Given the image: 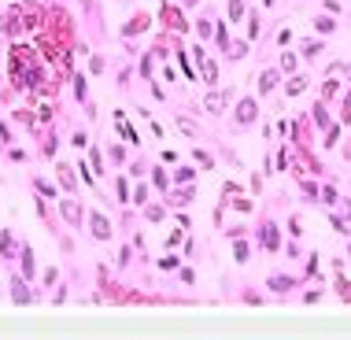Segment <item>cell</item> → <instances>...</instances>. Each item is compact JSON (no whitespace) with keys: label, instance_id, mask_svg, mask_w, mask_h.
I'll use <instances>...</instances> for the list:
<instances>
[{"label":"cell","instance_id":"obj_1","mask_svg":"<svg viewBox=\"0 0 351 340\" xmlns=\"http://www.w3.org/2000/svg\"><path fill=\"white\" fill-rule=\"evenodd\" d=\"M255 115H259V104H255L251 96L237 104V122H255Z\"/></svg>","mask_w":351,"mask_h":340},{"label":"cell","instance_id":"obj_2","mask_svg":"<svg viewBox=\"0 0 351 340\" xmlns=\"http://www.w3.org/2000/svg\"><path fill=\"white\" fill-rule=\"evenodd\" d=\"M59 211H63V218H67V222L82 226V204H78V200H63V204H59Z\"/></svg>","mask_w":351,"mask_h":340},{"label":"cell","instance_id":"obj_3","mask_svg":"<svg viewBox=\"0 0 351 340\" xmlns=\"http://www.w3.org/2000/svg\"><path fill=\"white\" fill-rule=\"evenodd\" d=\"M89 226H92V237H96V241H108V237H111V226H108V218H104V215H92Z\"/></svg>","mask_w":351,"mask_h":340},{"label":"cell","instance_id":"obj_4","mask_svg":"<svg viewBox=\"0 0 351 340\" xmlns=\"http://www.w3.org/2000/svg\"><path fill=\"white\" fill-rule=\"evenodd\" d=\"M148 23H152V19H148V15H144V11H141V15H133V19H130V23L122 26V33H126V37H133V33L148 30Z\"/></svg>","mask_w":351,"mask_h":340},{"label":"cell","instance_id":"obj_5","mask_svg":"<svg viewBox=\"0 0 351 340\" xmlns=\"http://www.w3.org/2000/svg\"><path fill=\"white\" fill-rule=\"evenodd\" d=\"M277 85V70H263L259 74V92H270Z\"/></svg>","mask_w":351,"mask_h":340},{"label":"cell","instance_id":"obj_6","mask_svg":"<svg viewBox=\"0 0 351 340\" xmlns=\"http://www.w3.org/2000/svg\"><path fill=\"white\" fill-rule=\"evenodd\" d=\"M203 82H207V85H218V67L215 63H211V59H203Z\"/></svg>","mask_w":351,"mask_h":340},{"label":"cell","instance_id":"obj_7","mask_svg":"<svg viewBox=\"0 0 351 340\" xmlns=\"http://www.w3.org/2000/svg\"><path fill=\"white\" fill-rule=\"evenodd\" d=\"M263 244H266V251H277V229L274 226H263Z\"/></svg>","mask_w":351,"mask_h":340},{"label":"cell","instance_id":"obj_8","mask_svg":"<svg viewBox=\"0 0 351 340\" xmlns=\"http://www.w3.org/2000/svg\"><path fill=\"white\" fill-rule=\"evenodd\" d=\"M222 104H226V92H211V96L203 100V108H207V111H222Z\"/></svg>","mask_w":351,"mask_h":340},{"label":"cell","instance_id":"obj_9","mask_svg":"<svg viewBox=\"0 0 351 340\" xmlns=\"http://www.w3.org/2000/svg\"><path fill=\"white\" fill-rule=\"evenodd\" d=\"M11 285H15V289H11V299H15V303H26V299H30V292L22 289V277H15Z\"/></svg>","mask_w":351,"mask_h":340},{"label":"cell","instance_id":"obj_10","mask_svg":"<svg viewBox=\"0 0 351 340\" xmlns=\"http://www.w3.org/2000/svg\"><path fill=\"white\" fill-rule=\"evenodd\" d=\"M0 255H15V241H11V233H0Z\"/></svg>","mask_w":351,"mask_h":340},{"label":"cell","instance_id":"obj_11","mask_svg":"<svg viewBox=\"0 0 351 340\" xmlns=\"http://www.w3.org/2000/svg\"><path fill=\"white\" fill-rule=\"evenodd\" d=\"M292 277H270V289H274V292H288V289H292Z\"/></svg>","mask_w":351,"mask_h":340},{"label":"cell","instance_id":"obj_12","mask_svg":"<svg viewBox=\"0 0 351 340\" xmlns=\"http://www.w3.org/2000/svg\"><path fill=\"white\" fill-rule=\"evenodd\" d=\"M59 181H63V185H67V189H70V192H74V170H70V166H67V163L59 166Z\"/></svg>","mask_w":351,"mask_h":340},{"label":"cell","instance_id":"obj_13","mask_svg":"<svg viewBox=\"0 0 351 340\" xmlns=\"http://www.w3.org/2000/svg\"><path fill=\"white\" fill-rule=\"evenodd\" d=\"M226 8H229V23H237L241 11H244V4H241V0H226Z\"/></svg>","mask_w":351,"mask_h":340},{"label":"cell","instance_id":"obj_14","mask_svg":"<svg viewBox=\"0 0 351 340\" xmlns=\"http://www.w3.org/2000/svg\"><path fill=\"white\" fill-rule=\"evenodd\" d=\"M303 89H307V78H292V82H288V96H300Z\"/></svg>","mask_w":351,"mask_h":340},{"label":"cell","instance_id":"obj_15","mask_svg":"<svg viewBox=\"0 0 351 340\" xmlns=\"http://www.w3.org/2000/svg\"><path fill=\"white\" fill-rule=\"evenodd\" d=\"M318 52H322V41H303V56L307 59H314Z\"/></svg>","mask_w":351,"mask_h":340},{"label":"cell","instance_id":"obj_16","mask_svg":"<svg viewBox=\"0 0 351 340\" xmlns=\"http://www.w3.org/2000/svg\"><path fill=\"white\" fill-rule=\"evenodd\" d=\"M22 270H26V277L34 274V251L30 248H22Z\"/></svg>","mask_w":351,"mask_h":340},{"label":"cell","instance_id":"obj_17","mask_svg":"<svg viewBox=\"0 0 351 340\" xmlns=\"http://www.w3.org/2000/svg\"><path fill=\"white\" fill-rule=\"evenodd\" d=\"M193 159H196V163L203 166V170H211V166H215V159H211L207 152H200V148H196V156H193Z\"/></svg>","mask_w":351,"mask_h":340},{"label":"cell","instance_id":"obj_18","mask_svg":"<svg viewBox=\"0 0 351 340\" xmlns=\"http://www.w3.org/2000/svg\"><path fill=\"white\" fill-rule=\"evenodd\" d=\"M170 204H189V200H193V192L189 189H181V192H174V196H167Z\"/></svg>","mask_w":351,"mask_h":340},{"label":"cell","instance_id":"obj_19","mask_svg":"<svg viewBox=\"0 0 351 340\" xmlns=\"http://www.w3.org/2000/svg\"><path fill=\"white\" fill-rule=\"evenodd\" d=\"M244 52H248V45H244V41H241V45H229V48H226V56H233V59H241V56H244Z\"/></svg>","mask_w":351,"mask_h":340},{"label":"cell","instance_id":"obj_20","mask_svg":"<svg viewBox=\"0 0 351 340\" xmlns=\"http://www.w3.org/2000/svg\"><path fill=\"white\" fill-rule=\"evenodd\" d=\"M177 126H181V130H185V133H189V137H200V133H196V126H193V122H189V118H177Z\"/></svg>","mask_w":351,"mask_h":340},{"label":"cell","instance_id":"obj_21","mask_svg":"<svg viewBox=\"0 0 351 340\" xmlns=\"http://www.w3.org/2000/svg\"><path fill=\"white\" fill-rule=\"evenodd\" d=\"M314 26H318V30H322V33H329V30H333L336 23H333V19H314Z\"/></svg>","mask_w":351,"mask_h":340},{"label":"cell","instance_id":"obj_22","mask_svg":"<svg viewBox=\"0 0 351 340\" xmlns=\"http://www.w3.org/2000/svg\"><path fill=\"white\" fill-rule=\"evenodd\" d=\"M281 67H285V70H296V56H292V52H285V56H281Z\"/></svg>","mask_w":351,"mask_h":340},{"label":"cell","instance_id":"obj_23","mask_svg":"<svg viewBox=\"0 0 351 340\" xmlns=\"http://www.w3.org/2000/svg\"><path fill=\"white\" fill-rule=\"evenodd\" d=\"M233 259H237V263H248V248H244V244H237V248H233Z\"/></svg>","mask_w":351,"mask_h":340},{"label":"cell","instance_id":"obj_24","mask_svg":"<svg viewBox=\"0 0 351 340\" xmlns=\"http://www.w3.org/2000/svg\"><path fill=\"white\" fill-rule=\"evenodd\" d=\"M196 33H200V37H207V33H211V23H207V19H200V23H196Z\"/></svg>","mask_w":351,"mask_h":340},{"label":"cell","instance_id":"obj_25","mask_svg":"<svg viewBox=\"0 0 351 340\" xmlns=\"http://www.w3.org/2000/svg\"><path fill=\"white\" fill-rule=\"evenodd\" d=\"M314 122H318V126H329V115H326L322 108H314Z\"/></svg>","mask_w":351,"mask_h":340},{"label":"cell","instance_id":"obj_26","mask_svg":"<svg viewBox=\"0 0 351 340\" xmlns=\"http://www.w3.org/2000/svg\"><path fill=\"white\" fill-rule=\"evenodd\" d=\"M177 181H193V166H181V170H177Z\"/></svg>","mask_w":351,"mask_h":340},{"label":"cell","instance_id":"obj_27","mask_svg":"<svg viewBox=\"0 0 351 340\" xmlns=\"http://www.w3.org/2000/svg\"><path fill=\"white\" fill-rule=\"evenodd\" d=\"M277 170H288V152H277Z\"/></svg>","mask_w":351,"mask_h":340},{"label":"cell","instance_id":"obj_28","mask_svg":"<svg viewBox=\"0 0 351 340\" xmlns=\"http://www.w3.org/2000/svg\"><path fill=\"white\" fill-rule=\"evenodd\" d=\"M133 200H137V204H144V200H148V189H144V185H137V192H133Z\"/></svg>","mask_w":351,"mask_h":340},{"label":"cell","instance_id":"obj_29","mask_svg":"<svg viewBox=\"0 0 351 340\" xmlns=\"http://www.w3.org/2000/svg\"><path fill=\"white\" fill-rule=\"evenodd\" d=\"M263 4H274V0H263Z\"/></svg>","mask_w":351,"mask_h":340},{"label":"cell","instance_id":"obj_30","mask_svg":"<svg viewBox=\"0 0 351 340\" xmlns=\"http://www.w3.org/2000/svg\"><path fill=\"white\" fill-rule=\"evenodd\" d=\"M185 4H196V0H185Z\"/></svg>","mask_w":351,"mask_h":340}]
</instances>
